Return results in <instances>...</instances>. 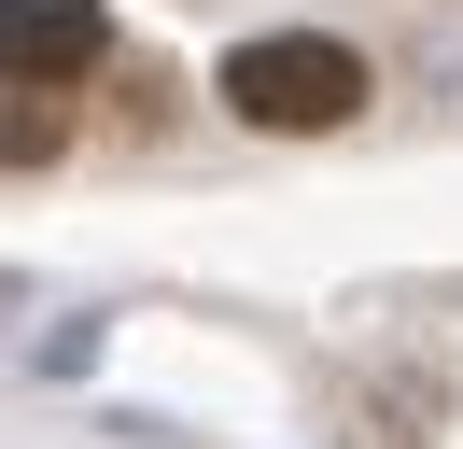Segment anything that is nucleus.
<instances>
[{
  "instance_id": "f257e3e1",
  "label": "nucleus",
  "mask_w": 463,
  "mask_h": 449,
  "mask_svg": "<svg viewBox=\"0 0 463 449\" xmlns=\"http://www.w3.org/2000/svg\"><path fill=\"white\" fill-rule=\"evenodd\" d=\"M225 112H239V127H281V140L351 127V112H365V56H351V43H309V28L239 43L225 56Z\"/></svg>"
},
{
  "instance_id": "f03ea898",
  "label": "nucleus",
  "mask_w": 463,
  "mask_h": 449,
  "mask_svg": "<svg viewBox=\"0 0 463 449\" xmlns=\"http://www.w3.org/2000/svg\"><path fill=\"white\" fill-rule=\"evenodd\" d=\"M113 56L99 0H0V84H85Z\"/></svg>"
}]
</instances>
